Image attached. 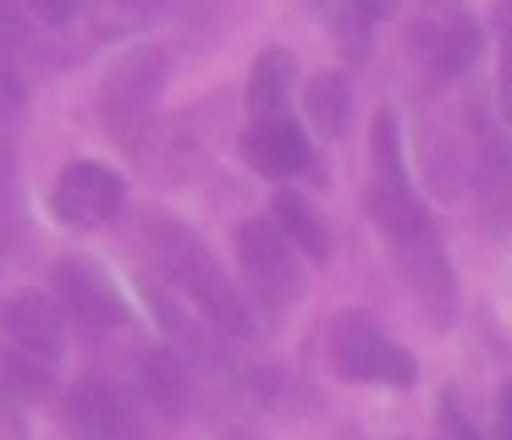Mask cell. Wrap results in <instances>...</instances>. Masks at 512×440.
Listing matches in <instances>:
<instances>
[{
    "mask_svg": "<svg viewBox=\"0 0 512 440\" xmlns=\"http://www.w3.org/2000/svg\"><path fill=\"white\" fill-rule=\"evenodd\" d=\"M144 242H149L155 270L166 275L177 292H188L193 308H204V319H210V325H221L226 336H254V319H248L237 286L226 281V270L215 264V253L204 248V242L193 237L177 215H166V209L144 215Z\"/></svg>",
    "mask_w": 512,
    "mask_h": 440,
    "instance_id": "1",
    "label": "cell"
},
{
    "mask_svg": "<svg viewBox=\"0 0 512 440\" xmlns=\"http://www.w3.org/2000/svg\"><path fill=\"white\" fill-rule=\"evenodd\" d=\"M160 88H166V55L155 44H133L127 55H116L105 66V83H100V121L116 132L122 143H133L144 132L149 110H155Z\"/></svg>",
    "mask_w": 512,
    "mask_h": 440,
    "instance_id": "2",
    "label": "cell"
},
{
    "mask_svg": "<svg viewBox=\"0 0 512 440\" xmlns=\"http://www.w3.org/2000/svg\"><path fill=\"white\" fill-rule=\"evenodd\" d=\"M298 242L281 231V220H243L237 226V264H243L248 286L265 297L270 308H292L303 297V264Z\"/></svg>",
    "mask_w": 512,
    "mask_h": 440,
    "instance_id": "3",
    "label": "cell"
},
{
    "mask_svg": "<svg viewBox=\"0 0 512 440\" xmlns=\"http://www.w3.org/2000/svg\"><path fill=\"white\" fill-rule=\"evenodd\" d=\"M331 363H336V374L353 380V385H413V358L386 336V330H375L358 314L336 319Z\"/></svg>",
    "mask_w": 512,
    "mask_h": 440,
    "instance_id": "4",
    "label": "cell"
},
{
    "mask_svg": "<svg viewBox=\"0 0 512 440\" xmlns=\"http://www.w3.org/2000/svg\"><path fill=\"white\" fill-rule=\"evenodd\" d=\"M122 198H127V187H122V176H116L111 165H100V160H72L67 171H61L50 204H56V215L67 220V226L94 231V226H105V220H116Z\"/></svg>",
    "mask_w": 512,
    "mask_h": 440,
    "instance_id": "5",
    "label": "cell"
},
{
    "mask_svg": "<svg viewBox=\"0 0 512 440\" xmlns=\"http://www.w3.org/2000/svg\"><path fill=\"white\" fill-rule=\"evenodd\" d=\"M391 253H397L408 286L430 303V319L446 325V319H452V303H457V286H452V264H446V253H441V237H435V220L419 231H408V237H397Z\"/></svg>",
    "mask_w": 512,
    "mask_h": 440,
    "instance_id": "6",
    "label": "cell"
},
{
    "mask_svg": "<svg viewBox=\"0 0 512 440\" xmlns=\"http://www.w3.org/2000/svg\"><path fill=\"white\" fill-rule=\"evenodd\" d=\"M50 286H56V297H61V308H67L78 325H89V330H116L127 319V308H122V297H116V286L105 281L100 270H94L89 259H56V270H50Z\"/></svg>",
    "mask_w": 512,
    "mask_h": 440,
    "instance_id": "7",
    "label": "cell"
},
{
    "mask_svg": "<svg viewBox=\"0 0 512 440\" xmlns=\"http://www.w3.org/2000/svg\"><path fill=\"white\" fill-rule=\"evenodd\" d=\"M67 308H61V297H45V292H17L0 303V330H6V341L23 352H34V358L56 363L61 347H67Z\"/></svg>",
    "mask_w": 512,
    "mask_h": 440,
    "instance_id": "8",
    "label": "cell"
},
{
    "mask_svg": "<svg viewBox=\"0 0 512 440\" xmlns=\"http://www.w3.org/2000/svg\"><path fill=\"white\" fill-rule=\"evenodd\" d=\"M243 154H248V165H254L259 176H298V171H309V165H314L309 138H303L287 116L254 121L248 138H243Z\"/></svg>",
    "mask_w": 512,
    "mask_h": 440,
    "instance_id": "9",
    "label": "cell"
},
{
    "mask_svg": "<svg viewBox=\"0 0 512 440\" xmlns=\"http://www.w3.org/2000/svg\"><path fill=\"white\" fill-rule=\"evenodd\" d=\"M67 418L78 435H133L138 429L127 396L111 380H100V374H89V380H78L67 391Z\"/></svg>",
    "mask_w": 512,
    "mask_h": 440,
    "instance_id": "10",
    "label": "cell"
},
{
    "mask_svg": "<svg viewBox=\"0 0 512 440\" xmlns=\"http://www.w3.org/2000/svg\"><path fill=\"white\" fill-rule=\"evenodd\" d=\"M292 83H298V61H292V50H265L254 61V72H248V116L265 121V116H287V94Z\"/></svg>",
    "mask_w": 512,
    "mask_h": 440,
    "instance_id": "11",
    "label": "cell"
},
{
    "mask_svg": "<svg viewBox=\"0 0 512 440\" xmlns=\"http://www.w3.org/2000/svg\"><path fill=\"white\" fill-rule=\"evenodd\" d=\"M474 193H479V215L490 226H512V149L485 143L474 165Z\"/></svg>",
    "mask_w": 512,
    "mask_h": 440,
    "instance_id": "12",
    "label": "cell"
},
{
    "mask_svg": "<svg viewBox=\"0 0 512 440\" xmlns=\"http://www.w3.org/2000/svg\"><path fill=\"white\" fill-rule=\"evenodd\" d=\"M424 55H430V77H435V83H452V77H463L468 66L479 61V28L468 17L446 22V28L424 33Z\"/></svg>",
    "mask_w": 512,
    "mask_h": 440,
    "instance_id": "13",
    "label": "cell"
},
{
    "mask_svg": "<svg viewBox=\"0 0 512 440\" xmlns=\"http://www.w3.org/2000/svg\"><path fill=\"white\" fill-rule=\"evenodd\" d=\"M144 391L155 402V413L166 424H182L188 418V374H182L177 352H149L144 358Z\"/></svg>",
    "mask_w": 512,
    "mask_h": 440,
    "instance_id": "14",
    "label": "cell"
},
{
    "mask_svg": "<svg viewBox=\"0 0 512 440\" xmlns=\"http://www.w3.org/2000/svg\"><path fill=\"white\" fill-rule=\"evenodd\" d=\"M270 215L281 220V231H287L292 242H298L309 259H325L331 253V237H325L320 215H314V204L303 193H292V187H276V198H270Z\"/></svg>",
    "mask_w": 512,
    "mask_h": 440,
    "instance_id": "15",
    "label": "cell"
},
{
    "mask_svg": "<svg viewBox=\"0 0 512 440\" xmlns=\"http://www.w3.org/2000/svg\"><path fill=\"white\" fill-rule=\"evenodd\" d=\"M303 110H309V121L325 132V138H342L347 132V77L320 72L309 88H303Z\"/></svg>",
    "mask_w": 512,
    "mask_h": 440,
    "instance_id": "16",
    "label": "cell"
},
{
    "mask_svg": "<svg viewBox=\"0 0 512 440\" xmlns=\"http://www.w3.org/2000/svg\"><path fill=\"white\" fill-rule=\"evenodd\" d=\"M17 231H23V187H17V154L0 138V259L12 253Z\"/></svg>",
    "mask_w": 512,
    "mask_h": 440,
    "instance_id": "17",
    "label": "cell"
},
{
    "mask_svg": "<svg viewBox=\"0 0 512 440\" xmlns=\"http://www.w3.org/2000/svg\"><path fill=\"white\" fill-rule=\"evenodd\" d=\"M375 182H391V187L408 182V165H402V132H397V116H391V110L375 116Z\"/></svg>",
    "mask_w": 512,
    "mask_h": 440,
    "instance_id": "18",
    "label": "cell"
},
{
    "mask_svg": "<svg viewBox=\"0 0 512 440\" xmlns=\"http://www.w3.org/2000/svg\"><path fill=\"white\" fill-rule=\"evenodd\" d=\"M28 11H34V22H72L78 17V0H28Z\"/></svg>",
    "mask_w": 512,
    "mask_h": 440,
    "instance_id": "19",
    "label": "cell"
},
{
    "mask_svg": "<svg viewBox=\"0 0 512 440\" xmlns=\"http://www.w3.org/2000/svg\"><path fill=\"white\" fill-rule=\"evenodd\" d=\"M496 39H501V61L512 66V0H496Z\"/></svg>",
    "mask_w": 512,
    "mask_h": 440,
    "instance_id": "20",
    "label": "cell"
},
{
    "mask_svg": "<svg viewBox=\"0 0 512 440\" xmlns=\"http://www.w3.org/2000/svg\"><path fill=\"white\" fill-rule=\"evenodd\" d=\"M496 429H501V440H512V385L501 391V407H496Z\"/></svg>",
    "mask_w": 512,
    "mask_h": 440,
    "instance_id": "21",
    "label": "cell"
},
{
    "mask_svg": "<svg viewBox=\"0 0 512 440\" xmlns=\"http://www.w3.org/2000/svg\"><path fill=\"white\" fill-rule=\"evenodd\" d=\"M496 94H501V116H507V127H512V66L501 72V88H496Z\"/></svg>",
    "mask_w": 512,
    "mask_h": 440,
    "instance_id": "22",
    "label": "cell"
},
{
    "mask_svg": "<svg viewBox=\"0 0 512 440\" xmlns=\"http://www.w3.org/2000/svg\"><path fill=\"white\" fill-rule=\"evenodd\" d=\"M358 11H364V17H386L391 6H397V0H353Z\"/></svg>",
    "mask_w": 512,
    "mask_h": 440,
    "instance_id": "23",
    "label": "cell"
}]
</instances>
